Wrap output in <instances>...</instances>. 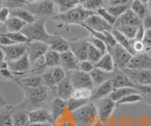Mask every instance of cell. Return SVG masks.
<instances>
[{"instance_id":"19","label":"cell","mask_w":151,"mask_h":126,"mask_svg":"<svg viewBox=\"0 0 151 126\" xmlns=\"http://www.w3.org/2000/svg\"><path fill=\"white\" fill-rule=\"evenodd\" d=\"M75 90V88L73 86L72 82L69 75L67 74L66 78H64L63 81L58 84L56 88V97H59L64 101H68L73 95V92Z\"/></svg>"},{"instance_id":"61","label":"cell","mask_w":151,"mask_h":126,"mask_svg":"<svg viewBox=\"0 0 151 126\" xmlns=\"http://www.w3.org/2000/svg\"><path fill=\"white\" fill-rule=\"evenodd\" d=\"M87 1L88 0H78V3H79V5H84Z\"/></svg>"},{"instance_id":"20","label":"cell","mask_w":151,"mask_h":126,"mask_svg":"<svg viewBox=\"0 0 151 126\" xmlns=\"http://www.w3.org/2000/svg\"><path fill=\"white\" fill-rule=\"evenodd\" d=\"M28 119H29V122H50L54 124L52 114L47 107H42V108L30 111L28 113Z\"/></svg>"},{"instance_id":"63","label":"cell","mask_w":151,"mask_h":126,"mask_svg":"<svg viewBox=\"0 0 151 126\" xmlns=\"http://www.w3.org/2000/svg\"><path fill=\"white\" fill-rule=\"evenodd\" d=\"M139 1L143 2V3H145V4H148V2L150 1V0H139Z\"/></svg>"},{"instance_id":"22","label":"cell","mask_w":151,"mask_h":126,"mask_svg":"<svg viewBox=\"0 0 151 126\" xmlns=\"http://www.w3.org/2000/svg\"><path fill=\"white\" fill-rule=\"evenodd\" d=\"M47 108L50 110L52 114V118H53V122L55 123L60 117L68 110L67 101H64L59 97H55L54 99L51 101Z\"/></svg>"},{"instance_id":"57","label":"cell","mask_w":151,"mask_h":126,"mask_svg":"<svg viewBox=\"0 0 151 126\" xmlns=\"http://www.w3.org/2000/svg\"><path fill=\"white\" fill-rule=\"evenodd\" d=\"M143 26L145 29H151V15L149 14V12L143 20Z\"/></svg>"},{"instance_id":"53","label":"cell","mask_w":151,"mask_h":126,"mask_svg":"<svg viewBox=\"0 0 151 126\" xmlns=\"http://www.w3.org/2000/svg\"><path fill=\"white\" fill-rule=\"evenodd\" d=\"M136 88L141 92V94L144 97L151 96V85H147V86L138 85V86H136Z\"/></svg>"},{"instance_id":"2","label":"cell","mask_w":151,"mask_h":126,"mask_svg":"<svg viewBox=\"0 0 151 126\" xmlns=\"http://www.w3.org/2000/svg\"><path fill=\"white\" fill-rule=\"evenodd\" d=\"M93 13L96 12L88 11L83 6L78 5L66 12L59 13L53 19L60 23V25L58 26L59 27H65L69 26H81L87 20V18L93 15Z\"/></svg>"},{"instance_id":"38","label":"cell","mask_w":151,"mask_h":126,"mask_svg":"<svg viewBox=\"0 0 151 126\" xmlns=\"http://www.w3.org/2000/svg\"><path fill=\"white\" fill-rule=\"evenodd\" d=\"M91 102V100H84V99H77V98H70L67 101V109L70 112H74L76 110H78L84 105H88Z\"/></svg>"},{"instance_id":"16","label":"cell","mask_w":151,"mask_h":126,"mask_svg":"<svg viewBox=\"0 0 151 126\" xmlns=\"http://www.w3.org/2000/svg\"><path fill=\"white\" fill-rule=\"evenodd\" d=\"M127 68L132 70H150L151 55L148 52L133 55Z\"/></svg>"},{"instance_id":"52","label":"cell","mask_w":151,"mask_h":126,"mask_svg":"<svg viewBox=\"0 0 151 126\" xmlns=\"http://www.w3.org/2000/svg\"><path fill=\"white\" fill-rule=\"evenodd\" d=\"M143 41L145 45L146 52L151 51V29H145Z\"/></svg>"},{"instance_id":"28","label":"cell","mask_w":151,"mask_h":126,"mask_svg":"<svg viewBox=\"0 0 151 126\" xmlns=\"http://www.w3.org/2000/svg\"><path fill=\"white\" fill-rule=\"evenodd\" d=\"M94 66H96V68L103 70V71L108 72V73H113L114 70L116 69L115 63L113 61L112 57L111 56V54L108 52L102 56V58L94 64Z\"/></svg>"},{"instance_id":"64","label":"cell","mask_w":151,"mask_h":126,"mask_svg":"<svg viewBox=\"0 0 151 126\" xmlns=\"http://www.w3.org/2000/svg\"><path fill=\"white\" fill-rule=\"evenodd\" d=\"M148 53H149V54L151 55V51H149V52H148Z\"/></svg>"},{"instance_id":"21","label":"cell","mask_w":151,"mask_h":126,"mask_svg":"<svg viewBox=\"0 0 151 126\" xmlns=\"http://www.w3.org/2000/svg\"><path fill=\"white\" fill-rule=\"evenodd\" d=\"M113 90H114V88H113V84L111 80H108L106 82H104L100 84L99 86L93 88V90H92L91 101L96 102L100 99H103V98L109 97Z\"/></svg>"},{"instance_id":"27","label":"cell","mask_w":151,"mask_h":126,"mask_svg":"<svg viewBox=\"0 0 151 126\" xmlns=\"http://www.w3.org/2000/svg\"><path fill=\"white\" fill-rule=\"evenodd\" d=\"M12 16L19 18L20 20L24 21L27 25H29L37 21L38 18L32 14V13L26 8H18V9H12Z\"/></svg>"},{"instance_id":"45","label":"cell","mask_w":151,"mask_h":126,"mask_svg":"<svg viewBox=\"0 0 151 126\" xmlns=\"http://www.w3.org/2000/svg\"><path fill=\"white\" fill-rule=\"evenodd\" d=\"M9 39L12 40L15 43H27L28 40L25 34L22 32H8V33H3Z\"/></svg>"},{"instance_id":"6","label":"cell","mask_w":151,"mask_h":126,"mask_svg":"<svg viewBox=\"0 0 151 126\" xmlns=\"http://www.w3.org/2000/svg\"><path fill=\"white\" fill-rule=\"evenodd\" d=\"M108 53H110L112 57L116 68H119L121 70H124L127 67V64L129 63L132 56H133L118 43L114 46L108 47Z\"/></svg>"},{"instance_id":"42","label":"cell","mask_w":151,"mask_h":126,"mask_svg":"<svg viewBox=\"0 0 151 126\" xmlns=\"http://www.w3.org/2000/svg\"><path fill=\"white\" fill-rule=\"evenodd\" d=\"M104 54L101 52V51H99L98 49H96L94 47L93 45H92L90 43V46H89V50H88V60L89 61H91L92 63L96 64L99 59L102 58V56Z\"/></svg>"},{"instance_id":"29","label":"cell","mask_w":151,"mask_h":126,"mask_svg":"<svg viewBox=\"0 0 151 126\" xmlns=\"http://www.w3.org/2000/svg\"><path fill=\"white\" fill-rule=\"evenodd\" d=\"M90 75L92 77V80L93 82L94 87H96L108 80H111L112 73H108V72H105V71H103V70H100L98 68H94L93 71L90 73Z\"/></svg>"},{"instance_id":"15","label":"cell","mask_w":151,"mask_h":126,"mask_svg":"<svg viewBox=\"0 0 151 126\" xmlns=\"http://www.w3.org/2000/svg\"><path fill=\"white\" fill-rule=\"evenodd\" d=\"M70 50L75 54L79 61L88 60V50L90 43L87 39H75L69 41Z\"/></svg>"},{"instance_id":"9","label":"cell","mask_w":151,"mask_h":126,"mask_svg":"<svg viewBox=\"0 0 151 126\" xmlns=\"http://www.w3.org/2000/svg\"><path fill=\"white\" fill-rule=\"evenodd\" d=\"M68 75L75 88H90L92 90H93L94 85L90 73L78 70V71L69 72Z\"/></svg>"},{"instance_id":"36","label":"cell","mask_w":151,"mask_h":126,"mask_svg":"<svg viewBox=\"0 0 151 126\" xmlns=\"http://www.w3.org/2000/svg\"><path fill=\"white\" fill-rule=\"evenodd\" d=\"M144 96L141 93H133V94L127 95L124 97L120 101L116 103L117 107L120 105H135V104H140V103H144Z\"/></svg>"},{"instance_id":"55","label":"cell","mask_w":151,"mask_h":126,"mask_svg":"<svg viewBox=\"0 0 151 126\" xmlns=\"http://www.w3.org/2000/svg\"><path fill=\"white\" fill-rule=\"evenodd\" d=\"M145 28L143 26V22L142 24L139 26L138 27V31H137V34H136V38L134 40H138V41H143L144 39V36H145Z\"/></svg>"},{"instance_id":"51","label":"cell","mask_w":151,"mask_h":126,"mask_svg":"<svg viewBox=\"0 0 151 126\" xmlns=\"http://www.w3.org/2000/svg\"><path fill=\"white\" fill-rule=\"evenodd\" d=\"M0 75L1 78L5 81H14L15 80V75L9 68L6 69H0Z\"/></svg>"},{"instance_id":"59","label":"cell","mask_w":151,"mask_h":126,"mask_svg":"<svg viewBox=\"0 0 151 126\" xmlns=\"http://www.w3.org/2000/svg\"><path fill=\"white\" fill-rule=\"evenodd\" d=\"M145 99H144V103L146 105H148L149 107H151V96H148V97H144Z\"/></svg>"},{"instance_id":"62","label":"cell","mask_w":151,"mask_h":126,"mask_svg":"<svg viewBox=\"0 0 151 126\" xmlns=\"http://www.w3.org/2000/svg\"><path fill=\"white\" fill-rule=\"evenodd\" d=\"M38 1H40V0H27V3H35Z\"/></svg>"},{"instance_id":"17","label":"cell","mask_w":151,"mask_h":126,"mask_svg":"<svg viewBox=\"0 0 151 126\" xmlns=\"http://www.w3.org/2000/svg\"><path fill=\"white\" fill-rule=\"evenodd\" d=\"M113 84V88H135L136 84L131 80L129 76L123 71V70L116 68L114 72L112 73L111 79Z\"/></svg>"},{"instance_id":"10","label":"cell","mask_w":151,"mask_h":126,"mask_svg":"<svg viewBox=\"0 0 151 126\" xmlns=\"http://www.w3.org/2000/svg\"><path fill=\"white\" fill-rule=\"evenodd\" d=\"M49 49H50L49 44L44 43V41H28L27 55L28 58H29L30 62L33 63L37 59L45 57V55L47 53V51Z\"/></svg>"},{"instance_id":"54","label":"cell","mask_w":151,"mask_h":126,"mask_svg":"<svg viewBox=\"0 0 151 126\" xmlns=\"http://www.w3.org/2000/svg\"><path fill=\"white\" fill-rule=\"evenodd\" d=\"M12 44H15L12 40H11L5 34H1V36H0V46H9Z\"/></svg>"},{"instance_id":"44","label":"cell","mask_w":151,"mask_h":126,"mask_svg":"<svg viewBox=\"0 0 151 126\" xmlns=\"http://www.w3.org/2000/svg\"><path fill=\"white\" fill-rule=\"evenodd\" d=\"M72 97L73 98H77V99L91 100L92 90H90V88H75ZM72 97H71V98H72Z\"/></svg>"},{"instance_id":"5","label":"cell","mask_w":151,"mask_h":126,"mask_svg":"<svg viewBox=\"0 0 151 126\" xmlns=\"http://www.w3.org/2000/svg\"><path fill=\"white\" fill-rule=\"evenodd\" d=\"M32 14H34L37 18H53L58 14V10L55 3L52 0H40L35 3H28L26 6Z\"/></svg>"},{"instance_id":"7","label":"cell","mask_w":151,"mask_h":126,"mask_svg":"<svg viewBox=\"0 0 151 126\" xmlns=\"http://www.w3.org/2000/svg\"><path fill=\"white\" fill-rule=\"evenodd\" d=\"M1 61H12L24 57L27 53V43H15L9 46H0Z\"/></svg>"},{"instance_id":"43","label":"cell","mask_w":151,"mask_h":126,"mask_svg":"<svg viewBox=\"0 0 151 126\" xmlns=\"http://www.w3.org/2000/svg\"><path fill=\"white\" fill-rule=\"evenodd\" d=\"M89 41V43L92 45H93L96 49H98L99 51H101L103 54H106L108 52V46L105 43V41H103L102 40L96 38L92 35H90V37L87 39Z\"/></svg>"},{"instance_id":"40","label":"cell","mask_w":151,"mask_h":126,"mask_svg":"<svg viewBox=\"0 0 151 126\" xmlns=\"http://www.w3.org/2000/svg\"><path fill=\"white\" fill-rule=\"evenodd\" d=\"M138 27L139 26H122L114 27V28L118 29L121 32V33H123L129 39L134 40L136 38V34H137V31H138Z\"/></svg>"},{"instance_id":"13","label":"cell","mask_w":151,"mask_h":126,"mask_svg":"<svg viewBox=\"0 0 151 126\" xmlns=\"http://www.w3.org/2000/svg\"><path fill=\"white\" fill-rule=\"evenodd\" d=\"M80 26H87L89 28L98 32L111 31L113 29V26H111L108 22H106L101 16H99L96 12L88 17L87 20L84 22V24H82Z\"/></svg>"},{"instance_id":"58","label":"cell","mask_w":151,"mask_h":126,"mask_svg":"<svg viewBox=\"0 0 151 126\" xmlns=\"http://www.w3.org/2000/svg\"><path fill=\"white\" fill-rule=\"evenodd\" d=\"M27 126H54V124L50 123V122H45V123H42V122H29Z\"/></svg>"},{"instance_id":"3","label":"cell","mask_w":151,"mask_h":126,"mask_svg":"<svg viewBox=\"0 0 151 126\" xmlns=\"http://www.w3.org/2000/svg\"><path fill=\"white\" fill-rule=\"evenodd\" d=\"M46 19L45 18H38L37 21L29 25H27L21 31L23 34L27 36L28 41H44V43H49L51 40L52 34H49L45 27Z\"/></svg>"},{"instance_id":"25","label":"cell","mask_w":151,"mask_h":126,"mask_svg":"<svg viewBox=\"0 0 151 126\" xmlns=\"http://www.w3.org/2000/svg\"><path fill=\"white\" fill-rule=\"evenodd\" d=\"M26 26L27 24L24 21L12 16L5 24L2 25L1 34L8 33V32H21Z\"/></svg>"},{"instance_id":"37","label":"cell","mask_w":151,"mask_h":126,"mask_svg":"<svg viewBox=\"0 0 151 126\" xmlns=\"http://www.w3.org/2000/svg\"><path fill=\"white\" fill-rule=\"evenodd\" d=\"M130 5H131V3H129V4H119V5L109 6L106 8H107V10L110 11V13H111L113 16L118 19L120 16H122L125 12H127L129 10Z\"/></svg>"},{"instance_id":"1","label":"cell","mask_w":151,"mask_h":126,"mask_svg":"<svg viewBox=\"0 0 151 126\" xmlns=\"http://www.w3.org/2000/svg\"><path fill=\"white\" fill-rule=\"evenodd\" d=\"M24 92V99L21 103L15 105V108L26 111H30L45 107L46 104H49L56 97L53 90L48 87L42 86L38 88H21Z\"/></svg>"},{"instance_id":"34","label":"cell","mask_w":151,"mask_h":126,"mask_svg":"<svg viewBox=\"0 0 151 126\" xmlns=\"http://www.w3.org/2000/svg\"><path fill=\"white\" fill-rule=\"evenodd\" d=\"M52 1L55 3L59 13L66 12L79 5L78 0H52Z\"/></svg>"},{"instance_id":"14","label":"cell","mask_w":151,"mask_h":126,"mask_svg":"<svg viewBox=\"0 0 151 126\" xmlns=\"http://www.w3.org/2000/svg\"><path fill=\"white\" fill-rule=\"evenodd\" d=\"M20 88H38L45 85V80L42 74H31L27 73L26 75L15 77L14 80Z\"/></svg>"},{"instance_id":"24","label":"cell","mask_w":151,"mask_h":126,"mask_svg":"<svg viewBox=\"0 0 151 126\" xmlns=\"http://www.w3.org/2000/svg\"><path fill=\"white\" fill-rule=\"evenodd\" d=\"M142 24V20L137 16L135 13L129 9L127 12H125L122 16H120L116 21L114 27L122 26H139Z\"/></svg>"},{"instance_id":"12","label":"cell","mask_w":151,"mask_h":126,"mask_svg":"<svg viewBox=\"0 0 151 126\" xmlns=\"http://www.w3.org/2000/svg\"><path fill=\"white\" fill-rule=\"evenodd\" d=\"M129 78L133 81L136 86H147L151 85V69L150 70H132L124 69L123 70Z\"/></svg>"},{"instance_id":"8","label":"cell","mask_w":151,"mask_h":126,"mask_svg":"<svg viewBox=\"0 0 151 126\" xmlns=\"http://www.w3.org/2000/svg\"><path fill=\"white\" fill-rule=\"evenodd\" d=\"M97 107L98 116L104 123H106L113 114L115 108L117 107L116 102L111 100L110 97H106L94 102Z\"/></svg>"},{"instance_id":"49","label":"cell","mask_w":151,"mask_h":126,"mask_svg":"<svg viewBox=\"0 0 151 126\" xmlns=\"http://www.w3.org/2000/svg\"><path fill=\"white\" fill-rule=\"evenodd\" d=\"M11 17H12L11 9H9L8 7L2 6L1 10H0V23H1V25L5 24Z\"/></svg>"},{"instance_id":"47","label":"cell","mask_w":151,"mask_h":126,"mask_svg":"<svg viewBox=\"0 0 151 126\" xmlns=\"http://www.w3.org/2000/svg\"><path fill=\"white\" fill-rule=\"evenodd\" d=\"M103 4H104V0H88L84 5H81V6H83L88 11L96 12L99 9L104 7Z\"/></svg>"},{"instance_id":"4","label":"cell","mask_w":151,"mask_h":126,"mask_svg":"<svg viewBox=\"0 0 151 126\" xmlns=\"http://www.w3.org/2000/svg\"><path fill=\"white\" fill-rule=\"evenodd\" d=\"M77 126H92L98 118L97 107L94 102H90L78 110L71 112Z\"/></svg>"},{"instance_id":"46","label":"cell","mask_w":151,"mask_h":126,"mask_svg":"<svg viewBox=\"0 0 151 126\" xmlns=\"http://www.w3.org/2000/svg\"><path fill=\"white\" fill-rule=\"evenodd\" d=\"M2 6L8 7L9 9H18V8H24L27 5V0H4L1 3Z\"/></svg>"},{"instance_id":"35","label":"cell","mask_w":151,"mask_h":126,"mask_svg":"<svg viewBox=\"0 0 151 126\" xmlns=\"http://www.w3.org/2000/svg\"><path fill=\"white\" fill-rule=\"evenodd\" d=\"M45 58L48 69L60 66V53L57 52V51L49 49L45 55Z\"/></svg>"},{"instance_id":"32","label":"cell","mask_w":151,"mask_h":126,"mask_svg":"<svg viewBox=\"0 0 151 126\" xmlns=\"http://www.w3.org/2000/svg\"><path fill=\"white\" fill-rule=\"evenodd\" d=\"M12 120L14 126H27L29 123L28 112L17 109L15 108V105H14V109L12 113Z\"/></svg>"},{"instance_id":"39","label":"cell","mask_w":151,"mask_h":126,"mask_svg":"<svg viewBox=\"0 0 151 126\" xmlns=\"http://www.w3.org/2000/svg\"><path fill=\"white\" fill-rule=\"evenodd\" d=\"M54 126H77V125L75 123L72 113L67 110L64 114H63L58 119V120L54 123Z\"/></svg>"},{"instance_id":"23","label":"cell","mask_w":151,"mask_h":126,"mask_svg":"<svg viewBox=\"0 0 151 126\" xmlns=\"http://www.w3.org/2000/svg\"><path fill=\"white\" fill-rule=\"evenodd\" d=\"M50 49L57 51L59 53H64L70 50V43L68 40L63 38L59 34H52L51 40L49 41Z\"/></svg>"},{"instance_id":"60","label":"cell","mask_w":151,"mask_h":126,"mask_svg":"<svg viewBox=\"0 0 151 126\" xmlns=\"http://www.w3.org/2000/svg\"><path fill=\"white\" fill-rule=\"evenodd\" d=\"M147 7H148V12H149V14L151 15V0L148 2L147 4Z\"/></svg>"},{"instance_id":"41","label":"cell","mask_w":151,"mask_h":126,"mask_svg":"<svg viewBox=\"0 0 151 126\" xmlns=\"http://www.w3.org/2000/svg\"><path fill=\"white\" fill-rule=\"evenodd\" d=\"M96 13L99 15V16H101L104 20H105L106 22H108L109 24H110L111 26L114 27L115 24H116V21H117V18H115L114 16H113L111 13H110V11H109L107 10V8L106 7H102L100 8L99 10L96 11Z\"/></svg>"},{"instance_id":"30","label":"cell","mask_w":151,"mask_h":126,"mask_svg":"<svg viewBox=\"0 0 151 126\" xmlns=\"http://www.w3.org/2000/svg\"><path fill=\"white\" fill-rule=\"evenodd\" d=\"M133 93H141V92L135 88H114L109 97H110L111 100L117 103L118 101L123 99L124 97L133 94Z\"/></svg>"},{"instance_id":"56","label":"cell","mask_w":151,"mask_h":126,"mask_svg":"<svg viewBox=\"0 0 151 126\" xmlns=\"http://www.w3.org/2000/svg\"><path fill=\"white\" fill-rule=\"evenodd\" d=\"M133 0H109L107 3V6H113V5H119V4H129Z\"/></svg>"},{"instance_id":"33","label":"cell","mask_w":151,"mask_h":126,"mask_svg":"<svg viewBox=\"0 0 151 126\" xmlns=\"http://www.w3.org/2000/svg\"><path fill=\"white\" fill-rule=\"evenodd\" d=\"M130 9H131V11L142 20V22H143L145 17L147 15V13H148L147 4H145L143 2L139 1V0H133V1L131 2Z\"/></svg>"},{"instance_id":"31","label":"cell","mask_w":151,"mask_h":126,"mask_svg":"<svg viewBox=\"0 0 151 126\" xmlns=\"http://www.w3.org/2000/svg\"><path fill=\"white\" fill-rule=\"evenodd\" d=\"M111 33L113 36H114V38H115L118 44H120L122 47H124L125 49L129 51L130 54L133 55V51H132V41L133 40L129 39L123 33H121L118 29L114 28V27H113V29L111 30Z\"/></svg>"},{"instance_id":"48","label":"cell","mask_w":151,"mask_h":126,"mask_svg":"<svg viewBox=\"0 0 151 126\" xmlns=\"http://www.w3.org/2000/svg\"><path fill=\"white\" fill-rule=\"evenodd\" d=\"M132 51H133V55L146 52V48H145L144 41H138V40L132 41Z\"/></svg>"},{"instance_id":"50","label":"cell","mask_w":151,"mask_h":126,"mask_svg":"<svg viewBox=\"0 0 151 126\" xmlns=\"http://www.w3.org/2000/svg\"><path fill=\"white\" fill-rule=\"evenodd\" d=\"M94 68H96L94 64L89 61V60H82V61L79 62V71H82L84 73H90Z\"/></svg>"},{"instance_id":"26","label":"cell","mask_w":151,"mask_h":126,"mask_svg":"<svg viewBox=\"0 0 151 126\" xmlns=\"http://www.w3.org/2000/svg\"><path fill=\"white\" fill-rule=\"evenodd\" d=\"M13 109V105H2L1 109H0V126H14L12 120Z\"/></svg>"},{"instance_id":"11","label":"cell","mask_w":151,"mask_h":126,"mask_svg":"<svg viewBox=\"0 0 151 126\" xmlns=\"http://www.w3.org/2000/svg\"><path fill=\"white\" fill-rule=\"evenodd\" d=\"M9 69L13 73L15 77L26 75L29 73V70L31 67V62L28 58L27 55H25L24 57L18 58L12 61H8Z\"/></svg>"},{"instance_id":"18","label":"cell","mask_w":151,"mask_h":126,"mask_svg":"<svg viewBox=\"0 0 151 126\" xmlns=\"http://www.w3.org/2000/svg\"><path fill=\"white\" fill-rule=\"evenodd\" d=\"M79 59L71 50L60 54V67H63L67 73L79 70Z\"/></svg>"}]
</instances>
